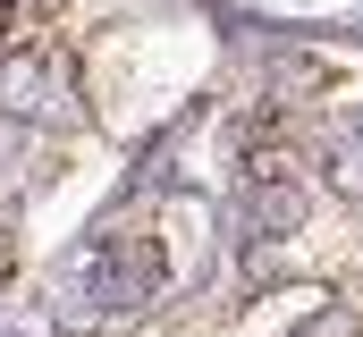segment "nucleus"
<instances>
[{
	"label": "nucleus",
	"mask_w": 363,
	"mask_h": 337,
	"mask_svg": "<svg viewBox=\"0 0 363 337\" xmlns=\"http://www.w3.org/2000/svg\"><path fill=\"white\" fill-rule=\"evenodd\" d=\"M304 219V194L279 177V168H254V228H271V236H287Z\"/></svg>",
	"instance_id": "obj_4"
},
{
	"label": "nucleus",
	"mask_w": 363,
	"mask_h": 337,
	"mask_svg": "<svg viewBox=\"0 0 363 337\" xmlns=\"http://www.w3.org/2000/svg\"><path fill=\"white\" fill-rule=\"evenodd\" d=\"M0 110L9 118H85V101H77V59L60 51V42H17V51H0Z\"/></svg>",
	"instance_id": "obj_1"
},
{
	"label": "nucleus",
	"mask_w": 363,
	"mask_h": 337,
	"mask_svg": "<svg viewBox=\"0 0 363 337\" xmlns=\"http://www.w3.org/2000/svg\"><path fill=\"white\" fill-rule=\"evenodd\" d=\"M321 84H330V68H321L313 51H287V59L271 68V101L279 93H321Z\"/></svg>",
	"instance_id": "obj_5"
},
{
	"label": "nucleus",
	"mask_w": 363,
	"mask_h": 337,
	"mask_svg": "<svg viewBox=\"0 0 363 337\" xmlns=\"http://www.w3.org/2000/svg\"><path fill=\"white\" fill-rule=\"evenodd\" d=\"M161 245L144 236V228H118V236H101L93 245V295L101 304H152L161 295Z\"/></svg>",
	"instance_id": "obj_2"
},
{
	"label": "nucleus",
	"mask_w": 363,
	"mask_h": 337,
	"mask_svg": "<svg viewBox=\"0 0 363 337\" xmlns=\"http://www.w3.org/2000/svg\"><path fill=\"white\" fill-rule=\"evenodd\" d=\"M321 177H330L338 202H363V127H338L321 144Z\"/></svg>",
	"instance_id": "obj_3"
}]
</instances>
